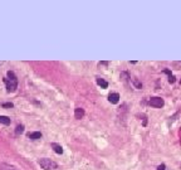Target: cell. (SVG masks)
Masks as SVG:
<instances>
[{
    "mask_svg": "<svg viewBox=\"0 0 181 170\" xmlns=\"http://www.w3.org/2000/svg\"><path fill=\"white\" fill-rule=\"evenodd\" d=\"M108 101L111 102V103H118L119 102V95L118 93H110V96H108Z\"/></svg>",
    "mask_w": 181,
    "mask_h": 170,
    "instance_id": "277c9868",
    "label": "cell"
},
{
    "mask_svg": "<svg viewBox=\"0 0 181 170\" xmlns=\"http://www.w3.org/2000/svg\"><path fill=\"white\" fill-rule=\"evenodd\" d=\"M0 124H3V125H10L11 124V120L9 119L8 116H0Z\"/></svg>",
    "mask_w": 181,
    "mask_h": 170,
    "instance_id": "30bf717a",
    "label": "cell"
},
{
    "mask_svg": "<svg viewBox=\"0 0 181 170\" xmlns=\"http://www.w3.org/2000/svg\"><path fill=\"white\" fill-rule=\"evenodd\" d=\"M28 137L30 140H38L42 137V132H39V131H35V132H29L28 134Z\"/></svg>",
    "mask_w": 181,
    "mask_h": 170,
    "instance_id": "9c48e42d",
    "label": "cell"
},
{
    "mask_svg": "<svg viewBox=\"0 0 181 170\" xmlns=\"http://www.w3.org/2000/svg\"><path fill=\"white\" fill-rule=\"evenodd\" d=\"M14 105L11 103V102H8V103H3V107H5V108H11Z\"/></svg>",
    "mask_w": 181,
    "mask_h": 170,
    "instance_id": "4fadbf2b",
    "label": "cell"
},
{
    "mask_svg": "<svg viewBox=\"0 0 181 170\" xmlns=\"http://www.w3.org/2000/svg\"><path fill=\"white\" fill-rule=\"evenodd\" d=\"M157 170H166L165 164H161V165H159V168H157Z\"/></svg>",
    "mask_w": 181,
    "mask_h": 170,
    "instance_id": "2e32d148",
    "label": "cell"
},
{
    "mask_svg": "<svg viewBox=\"0 0 181 170\" xmlns=\"http://www.w3.org/2000/svg\"><path fill=\"white\" fill-rule=\"evenodd\" d=\"M131 81H132V84L135 86V88H137V90H141V88H142V83H141V82H140L138 80H136V78H132Z\"/></svg>",
    "mask_w": 181,
    "mask_h": 170,
    "instance_id": "8fae6325",
    "label": "cell"
},
{
    "mask_svg": "<svg viewBox=\"0 0 181 170\" xmlns=\"http://www.w3.org/2000/svg\"><path fill=\"white\" fill-rule=\"evenodd\" d=\"M101 64H102V66H108V62H101L100 66H101Z\"/></svg>",
    "mask_w": 181,
    "mask_h": 170,
    "instance_id": "e0dca14e",
    "label": "cell"
},
{
    "mask_svg": "<svg viewBox=\"0 0 181 170\" xmlns=\"http://www.w3.org/2000/svg\"><path fill=\"white\" fill-rule=\"evenodd\" d=\"M175 81L176 80H175L174 76H170V77H169V82H170V83H175Z\"/></svg>",
    "mask_w": 181,
    "mask_h": 170,
    "instance_id": "5bb4252c",
    "label": "cell"
},
{
    "mask_svg": "<svg viewBox=\"0 0 181 170\" xmlns=\"http://www.w3.org/2000/svg\"><path fill=\"white\" fill-rule=\"evenodd\" d=\"M0 170H19L18 168H15L14 165H10V164H0Z\"/></svg>",
    "mask_w": 181,
    "mask_h": 170,
    "instance_id": "ba28073f",
    "label": "cell"
},
{
    "mask_svg": "<svg viewBox=\"0 0 181 170\" xmlns=\"http://www.w3.org/2000/svg\"><path fill=\"white\" fill-rule=\"evenodd\" d=\"M97 84L98 86H101V88H107L108 87V82H107L106 80H103V78H101V77H97Z\"/></svg>",
    "mask_w": 181,
    "mask_h": 170,
    "instance_id": "52a82bcc",
    "label": "cell"
},
{
    "mask_svg": "<svg viewBox=\"0 0 181 170\" xmlns=\"http://www.w3.org/2000/svg\"><path fill=\"white\" fill-rule=\"evenodd\" d=\"M163 73H166V74H167L169 77H170V76H172V74H171V71H170V69H167V68L163 69Z\"/></svg>",
    "mask_w": 181,
    "mask_h": 170,
    "instance_id": "9a60e30c",
    "label": "cell"
},
{
    "mask_svg": "<svg viewBox=\"0 0 181 170\" xmlns=\"http://www.w3.org/2000/svg\"><path fill=\"white\" fill-rule=\"evenodd\" d=\"M148 103H150L152 107L161 108L163 105H165V102H163V99L161 97H151L150 101H148Z\"/></svg>",
    "mask_w": 181,
    "mask_h": 170,
    "instance_id": "3957f363",
    "label": "cell"
},
{
    "mask_svg": "<svg viewBox=\"0 0 181 170\" xmlns=\"http://www.w3.org/2000/svg\"><path fill=\"white\" fill-rule=\"evenodd\" d=\"M83 116H84V110L83 108H81V107H77L74 110V117L77 120H81V119H83Z\"/></svg>",
    "mask_w": 181,
    "mask_h": 170,
    "instance_id": "5b68a950",
    "label": "cell"
},
{
    "mask_svg": "<svg viewBox=\"0 0 181 170\" xmlns=\"http://www.w3.org/2000/svg\"><path fill=\"white\" fill-rule=\"evenodd\" d=\"M50 146H52V149L54 150V152H57V154H63V148L59 145V144H57V142H52V144H50Z\"/></svg>",
    "mask_w": 181,
    "mask_h": 170,
    "instance_id": "8992f818",
    "label": "cell"
},
{
    "mask_svg": "<svg viewBox=\"0 0 181 170\" xmlns=\"http://www.w3.org/2000/svg\"><path fill=\"white\" fill-rule=\"evenodd\" d=\"M38 164H39V165L42 166V169H44V170H57L58 169L57 163H54L53 160L48 159V157L39 159L38 160Z\"/></svg>",
    "mask_w": 181,
    "mask_h": 170,
    "instance_id": "7a4b0ae2",
    "label": "cell"
},
{
    "mask_svg": "<svg viewBox=\"0 0 181 170\" xmlns=\"http://www.w3.org/2000/svg\"><path fill=\"white\" fill-rule=\"evenodd\" d=\"M24 132V125H18L15 127V135H20Z\"/></svg>",
    "mask_w": 181,
    "mask_h": 170,
    "instance_id": "7c38bea8",
    "label": "cell"
},
{
    "mask_svg": "<svg viewBox=\"0 0 181 170\" xmlns=\"http://www.w3.org/2000/svg\"><path fill=\"white\" fill-rule=\"evenodd\" d=\"M5 86H7V91L8 92H15L18 88V78H16L15 73L9 71L7 73V77L4 78Z\"/></svg>",
    "mask_w": 181,
    "mask_h": 170,
    "instance_id": "6da1fadb",
    "label": "cell"
}]
</instances>
